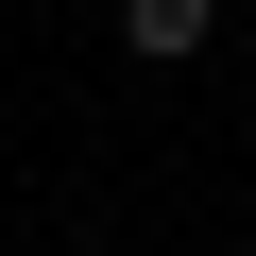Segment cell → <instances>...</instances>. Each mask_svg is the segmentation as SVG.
I'll use <instances>...</instances> for the list:
<instances>
[{"instance_id": "6da1fadb", "label": "cell", "mask_w": 256, "mask_h": 256, "mask_svg": "<svg viewBox=\"0 0 256 256\" xmlns=\"http://www.w3.org/2000/svg\"><path fill=\"white\" fill-rule=\"evenodd\" d=\"M222 34V0H120V52H137V68H188Z\"/></svg>"}]
</instances>
